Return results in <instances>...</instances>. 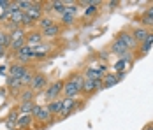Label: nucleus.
Masks as SVG:
<instances>
[{"label":"nucleus","instance_id":"nucleus-1","mask_svg":"<svg viewBox=\"0 0 153 130\" xmlns=\"http://www.w3.org/2000/svg\"><path fill=\"white\" fill-rule=\"evenodd\" d=\"M83 81H85V74L74 72L63 81V99H77V95H81L83 90Z\"/></svg>","mask_w":153,"mask_h":130},{"label":"nucleus","instance_id":"nucleus-2","mask_svg":"<svg viewBox=\"0 0 153 130\" xmlns=\"http://www.w3.org/2000/svg\"><path fill=\"white\" fill-rule=\"evenodd\" d=\"M42 14H44V2H41V0L33 2V5L30 7V11H27V13L23 14L21 27L27 28V27H32V25L39 23V19L42 18Z\"/></svg>","mask_w":153,"mask_h":130},{"label":"nucleus","instance_id":"nucleus-3","mask_svg":"<svg viewBox=\"0 0 153 130\" xmlns=\"http://www.w3.org/2000/svg\"><path fill=\"white\" fill-rule=\"evenodd\" d=\"M32 118L33 120H37V121H41V123H53V116L51 113L48 111L46 105H39V104H35L33 105V111H32Z\"/></svg>","mask_w":153,"mask_h":130},{"label":"nucleus","instance_id":"nucleus-4","mask_svg":"<svg viewBox=\"0 0 153 130\" xmlns=\"http://www.w3.org/2000/svg\"><path fill=\"white\" fill-rule=\"evenodd\" d=\"M62 91H63V79L51 83V85L46 88V91H44V97H46V100H48V102L56 100V99H60Z\"/></svg>","mask_w":153,"mask_h":130},{"label":"nucleus","instance_id":"nucleus-5","mask_svg":"<svg viewBox=\"0 0 153 130\" xmlns=\"http://www.w3.org/2000/svg\"><path fill=\"white\" fill-rule=\"evenodd\" d=\"M99 90H102V79H86V77H85L81 95H93V93H97Z\"/></svg>","mask_w":153,"mask_h":130},{"label":"nucleus","instance_id":"nucleus-6","mask_svg":"<svg viewBox=\"0 0 153 130\" xmlns=\"http://www.w3.org/2000/svg\"><path fill=\"white\" fill-rule=\"evenodd\" d=\"M32 71L27 67V65H21V63H11L9 65V69H7V76H11V77H16V79H23L27 74H30Z\"/></svg>","mask_w":153,"mask_h":130},{"label":"nucleus","instance_id":"nucleus-7","mask_svg":"<svg viewBox=\"0 0 153 130\" xmlns=\"http://www.w3.org/2000/svg\"><path fill=\"white\" fill-rule=\"evenodd\" d=\"M79 105H81L79 99H63V109H62V113H60V118L62 120L69 118L76 109H79Z\"/></svg>","mask_w":153,"mask_h":130},{"label":"nucleus","instance_id":"nucleus-8","mask_svg":"<svg viewBox=\"0 0 153 130\" xmlns=\"http://www.w3.org/2000/svg\"><path fill=\"white\" fill-rule=\"evenodd\" d=\"M111 53H114L116 56H127L128 53H130V49H128V46L125 44V41H123L120 35H116V39L113 41V46H111Z\"/></svg>","mask_w":153,"mask_h":130},{"label":"nucleus","instance_id":"nucleus-9","mask_svg":"<svg viewBox=\"0 0 153 130\" xmlns=\"http://www.w3.org/2000/svg\"><path fill=\"white\" fill-rule=\"evenodd\" d=\"M14 58L18 60V63H21V65L30 63L32 60H33V51H32V48L28 46V44H25L19 51H16L14 53Z\"/></svg>","mask_w":153,"mask_h":130},{"label":"nucleus","instance_id":"nucleus-10","mask_svg":"<svg viewBox=\"0 0 153 130\" xmlns=\"http://www.w3.org/2000/svg\"><path fill=\"white\" fill-rule=\"evenodd\" d=\"M46 88H48V77H46V74L33 72V79H32L30 90H33L35 93H39L41 90H46Z\"/></svg>","mask_w":153,"mask_h":130},{"label":"nucleus","instance_id":"nucleus-11","mask_svg":"<svg viewBox=\"0 0 153 130\" xmlns=\"http://www.w3.org/2000/svg\"><path fill=\"white\" fill-rule=\"evenodd\" d=\"M123 76H125V72H118V74L107 72L106 76L102 77V90H107V88H111V86H114V85H118V83L123 79Z\"/></svg>","mask_w":153,"mask_h":130},{"label":"nucleus","instance_id":"nucleus-12","mask_svg":"<svg viewBox=\"0 0 153 130\" xmlns=\"http://www.w3.org/2000/svg\"><path fill=\"white\" fill-rule=\"evenodd\" d=\"M32 51H33V60H42V58H46L48 55H49L51 46L42 42V44H39V46H33Z\"/></svg>","mask_w":153,"mask_h":130},{"label":"nucleus","instance_id":"nucleus-13","mask_svg":"<svg viewBox=\"0 0 153 130\" xmlns=\"http://www.w3.org/2000/svg\"><path fill=\"white\" fill-rule=\"evenodd\" d=\"M44 41V37H42V32L41 30H32L27 33V44L33 48V46H39V44H42Z\"/></svg>","mask_w":153,"mask_h":130},{"label":"nucleus","instance_id":"nucleus-14","mask_svg":"<svg viewBox=\"0 0 153 130\" xmlns=\"http://www.w3.org/2000/svg\"><path fill=\"white\" fill-rule=\"evenodd\" d=\"M48 111L51 113V116L55 118V116H60L62 109H63V99H56V100H51L46 104Z\"/></svg>","mask_w":153,"mask_h":130},{"label":"nucleus","instance_id":"nucleus-15","mask_svg":"<svg viewBox=\"0 0 153 130\" xmlns=\"http://www.w3.org/2000/svg\"><path fill=\"white\" fill-rule=\"evenodd\" d=\"M5 88H7V90H11L13 93H19V91L23 90V85H21V81H19V79L11 77V76H5Z\"/></svg>","mask_w":153,"mask_h":130},{"label":"nucleus","instance_id":"nucleus-16","mask_svg":"<svg viewBox=\"0 0 153 130\" xmlns=\"http://www.w3.org/2000/svg\"><path fill=\"white\" fill-rule=\"evenodd\" d=\"M60 33H62V25H58V23H55L53 27L42 30V37H44V39H55V37H58Z\"/></svg>","mask_w":153,"mask_h":130},{"label":"nucleus","instance_id":"nucleus-17","mask_svg":"<svg viewBox=\"0 0 153 130\" xmlns=\"http://www.w3.org/2000/svg\"><path fill=\"white\" fill-rule=\"evenodd\" d=\"M35 91L33 90H30V88H23L19 93H18V99H19V102L23 104V102H33L35 100Z\"/></svg>","mask_w":153,"mask_h":130},{"label":"nucleus","instance_id":"nucleus-18","mask_svg":"<svg viewBox=\"0 0 153 130\" xmlns=\"http://www.w3.org/2000/svg\"><path fill=\"white\" fill-rule=\"evenodd\" d=\"M118 35H120L123 41H125V44L128 46V49H130V51H134V49L137 48V42H136V39L132 37V32H127V30H125V32H120Z\"/></svg>","mask_w":153,"mask_h":130},{"label":"nucleus","instance_id":"nucleus-19","mask_svg":"<svg viewBox=\"0 0 153 130\" xmlns=\"http://www.w3.org/2000/svg\"><path fill=\"white\" fill-rule=\"evenodd\" d=\"M106 74L102 72L99 67H88L86 71H85V77L86 79H102Z\"/></svg>","mask_w":153,"mask_h":130},{"label":"nucleus","instance_id":"nucleus-20","mask_svg":"<svg viewBox=\"0 0 153 130\" xmlns=\"http://www.w3.org/2000/svg\"><path fill=\"white\" fill-rule=\"evenodd\" d=\"M32 123H33V118H32V114H21L18 120H16V127L18 129H28Z\"/></svg>","mask_w":153,"mask_h":130},{"label":"nucleus","instance_id":"nucleus-21","mask_svg":"<svg viewBox=\"0 0 153 130\" xmlns=\"http://www.w3.org/2000/svg\"><path fill=\"white\" fill-rule=\"evenodd\" d=\"M150 35V32H148V28H144V27H137L136 30H132V37L136 39V42H143L146 37Z\"/></svg>","mask_w":153,"mask_h":130},{"label":"nucleus","instance_id":"nucleus-22","mask_svg":"<svg viewBox=\"0 0 153 130\" xmlns=\"http://www.w3.org/2000/svg\"><path fill=\"white\" fill-rule=\"evenodd\" d=\"M130 62H132V56H130V55H127V56L120 58V60L116 62V65H114L113 69L116 71V74H118V72H125V69H127V65H128Z\"/></svg>","mask_w":153,"mask_h":130},{"label":"nucleus","instance_id":"nucleus-23","mask_svg":"<svg viewBox=\"0 0 153 130\" xmlns=\"http://www.w3.org/2000/svg\"><path fill=\"white\" fill-rule=\"evenodd\" d=\"M56 21L53 19V18H49V16H42L41 19H39V23H37V27H39V30L42 32V30H46V28H49V27H53Z\"/></svg>","mask_w":153,"mask_h":130},{"label":"nucleus","instance_id":"nucleus-24","mask_svg":"<svg viewBox=\"0 0 153 130\" xmlns=\"http://www.w3.org/2000/svg\"><path fill=\"white\" fill-rule=\"evenodd\" d=\"M21 39H27V28L19 27V28H16L11 32V42L13 41H21Z\"/></svg>","mask_w":153,"mask_h":130},{"label":"nucleus","instance_id":"nucleus-25","mask_svg":"<svg viewBox=\"0 0 153 130\" xmlns=\"http://www.w3.org/2000/svg\"><path fill=\"white\" fill-rule=\"evenodd\" d=\"M0 46L5 49H9V46H11V33L5 32L4 28H0Z\"/></svg>","mask_w":153,"mask_h":130},{"label":"nucleus","instance_id":"nucleus-26","mask_svg":"<svg viewBox=\"0 0 153 130\" xmlns=\"http://www.w3.org/2000/svg\"><path fill=\"white\" fill-rule=\"evenodd\" d=\"M152 46H153V33L150 32V35L141 42V51H143V55H146V53L152 49Z\"/></svg>","mask_w":153,"mask_h":130},{"label":"nucleus","instance_id":"nucleus-27","mask_svg":"<svg viewBox=\"0 0 153 130\" xmlns=\"http://www.w3.org/2000/svg\"><path fill=\"white\" fill-rule=\"evenodd\" d=\"M33 105H35V102H23V104H19L18 111H19L21 114H32V111H33Z\"/></svg>","mask_w":153,"mask_h":130},{"label":"nucleus","instance_id":"nucleus-28","mask_svg":"<svg viewBox=\"0 0 153 130\" xmlns=\"http://www.w3.org/2000/svg\"><path fill=\"white\" fill-rule=\"evenodd\" d=\"M74 21H76V16L74 14H69V13L62 14V27H71Z\"/></svg>","mask_w":153,"mask_h":130},{"label":"nucleus","instance_id":"nucleus-29","mask_svg":"<svg viewBox=\"0 0 153 130\" xmlns=\"http://www.w3.org/2000/svg\"><path fill=\"white\" fill-rule=\"evenodd\" d=\"M16 2H18V7H19V11H23V13L30 11V7L33 5V0H16Z\"/></svg>","mask_w":153,"mask_h":130},{"label":"nucleus","instance_id":"nucleus-30","mask_svg":"<svg viewBox=\"0 0 153 130\" xmlns=\"http://www.w3.org/2000/svg\"><path fill=\"white\" fill-rule=\"evenodd\" d=\"M141 23H143L144 28H146V27H153V18L150 14H146V13H143V16H141Z\"/></svg>","mask_w":153,"mask_h":130},{"label":"nucleus","instance_id":"nucleus-31","mask_svg":"<svg viewBox=\"0 0 153 130\" xmlns=\"http://www.w3.org/2000/svg\"><path fill=\"white\" fill-rule=\"evenodd\" d=\"M99 5H100V4H99ZM99 5H88V7L85 9V16H86V18H92L93 14H97V13H99Z\"/></svg>","mask_w":153,"mask_h":130},{"label":"nucleus","instance_id":"nucleus-32","mask_svg":"<svg viewBox=\"0 0 153 130\" xmlns=\"http://www.w3.org/2000/svg\"><path fill=\"white\" fill-rule=\"evenodd\" d=\"M9 5H11V2H9V0H0V9H2V11H5Z\"/></svg>","mask_w":153,"mask_h":130},{"label":"nucleus","instance_id":"nucleus-33","mask_svg":"<svg viewBox=\"0 0 153 130\" xmlns=\"http://www.w3.org/2000/svg\"><path fill=\"white\" fill-rule=\"evenodd\" d=\"M5 55H7V49H5V48H2V46H0V60H2V58L5 56Z\"/></svg>","mask_w":153,"mask_h":130},{"label":"nucleus","instance_id":"nucleus-34","mask_svg":"<svg viewBox=\"0 0 153 130\" xmlns=\"http://www.w3.org/2000/svg\"><path fill=\"white\" fill-rule=\"evenodd\" d=\"M107 5H109L111 9H114L116 5H120V2H116V0H114V2H107Z\"/></svg>","mask_w":153,"mask_h":130},{"label":"nucleus","instance_id":"nucleus-35","mask_svg":"<svg viewBox=\"0 0 153 130\" xmlns=\"http://www.w3.org/2000/svg\"><path fill=\"white\" fill-rule=\"evenodd\" d=\"M7 69H9V67H5V65H0V76H4V74L7 72Z\"/></svg>","mask_w":153,"mask_h":130},{"label":"nucleus","instance_id":"nucleus-36","mask_svg":"<svg viewBox=\"0 0 153 130\" xmlns=\"http://www.w3.org/2000/svg\"><path fill=\"white\" fill-rule=\"evenodd\" d=\"M144 13H146V14H150V16L153 18V4L150 5V7H148V9H146V11H144Z\"/></svg>","mask_w":153,"mask_h":130},{"label":"nucleus","instance_id":"nucleus-37","mask_svg":"<svg viewBox=\"0 0 153 130\" xmlns=\"http://www.w3.org/2000/svg\"><path fill=\"white\" fill-rule=\"evenodd\" d=\"M143 130H153V123H150V125H146V127H144Z\"/></svg>","mask_w":153,"mask_h":130},{"label":"nucleus","instance_id":"nucleus-38","mask_svg":"<svg viewBox=\"0 0 153 130\" xmlns=\"http://www.w3.org/2000/svg\"><path fill=\"white\" fill-rule=\"evenodd\" d=\"M11 130H13V129H11Z\"/></svg>","mask_w":153,"mask_h":130}]
</instances>
